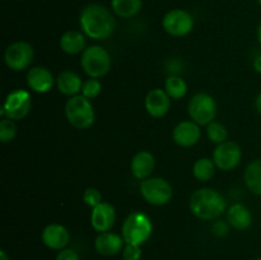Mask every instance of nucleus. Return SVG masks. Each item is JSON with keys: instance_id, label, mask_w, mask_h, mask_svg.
I'll list each match as a JSON object with an SVG mask.
<instances>
[{"instance_id": "obj_1", "label": "nucleus", "mask_w": 261, "mask_h": 260, "mask_svg": "<svg viewBox=\"0 0 261 260\" xmlns=\"http://www.w3.org/2000/svg\"><path fill=\"white\" fill-rule=\"evenodd\" d=\"M79 25L87 37L101 41L111 37L116 22L109 8L101 4H89L82 10Z\"/></svg>"}, {"instance_id": "obj_2", "label": "nucleus", "mask_w": 261, "mask_h": 260, "mask_svg": "<svg viewBox=\"0 0 261 260\" xmlns=\"http://www.w3.org/2000/svg\"><path fill=\"white\" fill-rule=\"evenodd\" d=\"M193 216L201 221H213L224 213L227 203L219 191L211 188H201L194 191L189 201Z\"/></svg>"}, {"instance_id": "obj_3", "label": "nucleus", "mask_w": 261, "mask_h": 260, "mask_svg": "<svg viewBox=\"0 0 261 260\" xmlns=\"http://www.w3.org/2000/svg\"><path fill=\"white\" fill-rule=\"evenodd\" d=\"M153 233V223L149 217L143 212H133L125 218L121 227V236L125 244L139 245L150 239Z\"/></svg>"}, {"instance_id": "obj_4", "label": "nucleus", "mask_w": 261, "mask_h": 260, "mask_svg": "<svg viewBox=\"0 0 261 260\" xmlns=\"http://www.w3.org/2000/svg\"><path fill=\"white\" fill-rule=\"evenodd\" d=\"M65 116L71 126L84 130L93 125L96 115L91 101L82 94H76L66 101Z\"/></svg>"}, {"instance_id": "obj_5", "label": "nucleus", "mask_w": 261, "mask_h": 260, "mask_svg": "<svg viewBox=\"0 0 261 260\" xmlns=\"http://www.w3.org/2000/svg\"><path fill=\"white\" fill-rule=\"evenodd\" d=\"M111 64L112 60L109 51L102 46H88L82 53L81 65L89 78L99 79L105 76L111 69Z\"/></svg>"}, {"instance_id": "obj_6", "label": "nucleus", "mask_w": 261, "mask_h": 260, "mask_svg": "<svg viewBox=\"0 0 261 260\" xmlns=\"http://www.w3.org/2000/svg\"><path fill=\"white\" fill-rule=\"evenodd\" d=\"M188 112L190 119L198 125H209L217 116L216 99L204 92L195 93L189 101Z\"/></svg>"}, {"instance_id": "obj_7", "label": "nucleus", "mask_w": 261, "mask_h": 260, "mask_svg": "<svg viewBox=\"0 0 261 260\" xmlns=\"http://www.w3.org/2000/svg\"><path fill=\"white\" fill-rule=\"evenodd\" d=\"M140 194L148 204L161 206L172 199L173 189L165 178L148 177L140 183Z\"/></svg>"}, {"instance_id": "obj_8", "label": "nucleus", "mask_w": 261, "mask_h": 260, "mask_svg": "<svg viewBox=\"0 0 261 260\" xmlns=\"http://www.w3.org/2000/svg\"><path fill=\"white\" fill-rule=\"evenodd\" d=\"M32 107V96L25 89H15L10 92L5 98L2 107V116L10 120H23L31 112Z\"/></svg>"}, {"instance_id": "obj_9", "label": "nucleus", "mask_w": 261, "mask_h": 260, "mask_svg": "<svg viewBox=\"0 0 261 260\" xmlns=\"http://www.w3.org/2000/svg\"><path fill=\"white\" fill-rule=\"evenodd\" d=\"M33 58H35L33 47L25 41H15L5 48V65L14 71H22L30 68Z\"/></svg>"}, {"instance_id": "obj_10", "label": "nucleus", "mask_w": 261, "mask_h": 260, "mask_svg": "<svg viewBox=\"0 0 261 260\" xmlns=\"http://www.w3.org/2000/svg\"><path fill=\"white\" fill-rule=\"evenodd\" d=\"M163 30L173 37L188 36L194 28V17L185 9H172L162 19Z\"/></svg>"}, {"instance_id": "obj_11", "label": "nucleus", "mask_w": 261, "mask_h": 260, "mask_svg": "<svg viewBox=\"0 0 261 260\" xmlns=\"http://www.w3.org/2000/svg\"><path fill=\"white\" fill-rule=\"evenodd\" d=\"M212 160L217 168L222 171H231L240 165L242 160L241 147L236 142L226 140L216 147Z\"/></svg>"}, {"instance_id": "obj_12", "label": "nucleus", "mask_w": 261, "mask_h": 260, "mask_svg": "<svg viewBox=\"0 0 261 260\" xmlns=\"http://www.w3.org/2000/svg\"><path fill=\"white\" fill-rule=\"evenodd\" d=\"M200 125L194 122L193 120H184L178 122L172 132L173 142L182 148H190L200 140L201 132Z\"/></svg>"}, {"instance_id": "obj_13", "label": "nucleus", "mask_w": 261, "mask_h": 260, "mask_svg": "<svg viewBox=\"0 0 261 260\" xmlns=\"http://www.w3.org/2000/svg\"><path fill=\"white\" fill-rule=\"evenodd\" d=\"M115 221H116V211L112 204L102 201L101 204L92 208L91 224L94 231L99 233L110 231L114 227Z\"/></svg>"}, {"instance_id": "obj_14", "label": "nucleus", "mask_w": 261, "mask_h": 260, "mask_svg": "<svg viewBox=\"0 0 261 260\" xmlns=\"http://www.w3.org/2000/svg\"><path fill=\"white\" fill-rule=\"evenodd\" d=\"M41 239L45 246L51 250H63L70 241V233L63 224L51 223L43 228Z\"/></svg>"}, {"instance_id": "obj_15", "label": "nucleus", "mask_w": 261, "mask_h": 260, "mask_svg": "<svg viewBox=\"0 0 261 260\" xmlns=\"http://www.w3.org/2000/svg\"><path fill=\"white\" fill-rule=\"evenodd\" d=\"M145 110L152 117L160 119L167 115L171 107V98L165 89L154 88L148 92L144 101Z\"/></svg>"}, {"instance_id": "obj_16", "label": "nucleus", "mask_w": 261, "mask_h": 260, "mask_svg": "<svg viewBox=\"0 0 261 260\" xmlns=\"http://www.w3.org/2000/svg\"><path fill=\"white\" fill-rule=\"evenodd\" d=\"M125 241L121 235L115 232H102L94 240V249L102 256H115L119 252H122Z\"/></svg>"}, {"instance_id": "obj_17", "label": "nucleus", "mask_w": 261, "mask_h": 260, "mask_svg": "<svg viewBox=\"0 0 261 260\" xmlns=\"http://www.w3.org/2000/svg\"><path fill=\"white\" fill-rule=\"evenodd\" d=\"M55 79L53 73L45 66H35L27 73V86L36 93H47L53 88Z\"/></svg>"}, {"instance_id": "obj_18", "label": "nucleus", "mask_w": 261, "mask_h": 260, "mask_svg": "<svg viewBox=\"0 0 261 260\" xmlns=\"http://www.w3.org/2000/svg\"><path fill=\"white\" fill-rule=\"evenodd\" d=\"M155 167V158L148 150H140L133 157L130 163V170L133 176L138 180H145L150 177Z\"/></svg>"}, {"instance_id": "obj_19", "label": "nucleus", "mask_w": 261, "mask_h": 260, "mask_svg": "<svg viewBox=\"0 0 261 260\" xmlns=\"http://www.w3.org/2000/svg\"><path fill=\"white\" fill-rule=\"evenodd\" d=\"M227 222L231 227L239 231L249 229L252 224V214L246 205L236 203L229 206L227 212Z\"/></svg>"}, {"instance_id": "obj_20", "label": "nucleus", "mask_w": 261, "mask_h": 260, "mask_svg": "<svg viewBox=\"0 0 261 260\" xmlns=\"http://www.w3.org/2000/svg\"><path fill=\"white\" fill-rule=\"evenodd\" d=\"M56 86L60 93L68 97L76 96L82 91L83 82L82 78L73 70H63L56 78Z\"/></svg>"}, {"instance_id": "obj_21", "label": "nucleus", "mask_w": 261, "mask_h": 260, "mask_svg": "<svg viewBox=\"0 0 261 260\" xmlns=\"http://www.w3.org/2000/svg\"><path fill=\"white\" fill-rule=\"evenodd\" d=\"M87 36L81 31H66L60 38L61 50L69 55L82 54L87 48Z\"/></svg>"}, {"instance_id": "obj_22", "label": "nucleus", "mask_w": 261, "mask_h": 260, "mask_svg": "<svg viewBox=\"0 0 261 260\" xmlns=\"http://www.w3.org/2000/svg\"><path fill=\"white\" fill-rule=\"evenodd\" d=\"M244 180L251 193L261 196V158L247 165L244 173Z\"/></svg>"}, {"instance_id": "obj_23", "label": "nucleus", "mask_w": 261, "mask_h": 260, "mask_svg": "<svg viewBox=\"0 0 261 260\" xmlns=\"http://www.w3.org/2000/svg\"><path fill=\"white\" fill-rule=\"evenodd\" d=\"M142 0H111L112 12L117 17L125 18V19L135 17L142 10Z\"/></svg>"}, {"instance_id": "obj_24", "label": "nucleus", "mask_w": 261, "mask_h": 260, "mask_svg": "<svg viewBox=\"0 0 261 260\" xmlns=\"http://www.w3.org/2000/svg\"><path fill=\"white\" fill-rule=\"evenodd\" d=\"M216 163L211 158H199L193 166V175L199 181H209L216 175Z\"/></svg>"}, {"instance_id": "obj_25", "label": "nucleus", "mask_w": 261, "mask_h": 260, "mask_svg": "<svg viewBox=\"0 0 261 260\" xmlns=\"http://www.w3.org/2000/svg\"><path fill=\"white\" fill-rule=\"evenodd\" d=\"M165 91L171 99H181L188 93V84L181 76L170 75L166 79Z\"/></svg>"}, {"instance_id": "obj_26", "label": "nucleus", "mask_w": 261, "mask_h": 260, "mask_svg": "<svg viewBox=\"0 0 261 260\" xmlns=\"http://www.w3.org/2000/svg\"><path fill=\"white\" fill-rule=\"evenodd\" d=\"M206 135H208V139L212 143L218 145L221 143L226 142L227 138H228V132H227V127L223 124L218 121H213L206 125Z\"/></svg>"}, {"instance_id": "obj_27", "label": "nucleus", "mask_w": 261, "mask_h": 260, "mask_svg": "<svg viewBox=\"0 0 261 260\" xmlns=\"http://www.w3.org/2000/svg\"><path fill=\"white\" fill-rule=\"evenodd\" d=\"M17 137V126H15L14 120H10L8 117L0 121V142L10 143Z\"/></svg>"}, {"instance_id": "obj_28", "label": "nucleus", "mask_w": 261, "mask_h": 260, "mask_svg": "<svg viewBox=\"0 0 261 260\" xmlns=\"http://www.w3.org/2000/svg\"><path fill=\"white\" fill-rule=\"evenodd\" d=\"M102 92V83L96 78H89L86 82H83L82 86L81 94L88 99H93L99 96Z\"/></svg>"}, {"instance_id": "obj_29", "label": "nucleus", "mask_w": 261, "mask_h": 260, "mask_svg": "<svg viewBox=\"0 0 261 260\" xmlns=\"http://www.w3.org/2000/svg\"><path fill=\"white\" fill-rule=\"evenodd\" d=\"M83 201L91 208H94L102 203V194L98 189L88 188L83 193Z\"/></svg>"}, {"instance_id": "obj_30", "label": "nucleus", "mask_w": 261, "mask_h": 260, "mask_svg": "<svg viewBox=\"0 0 261 260\" xmlns=\"http://www.w3.org/2000/svg\"><path fill=\"white\" fill-rule=\"evenodd\" d=\"M142 254V247L139 245L125 244L124 249H122V259L124 260H140Z\"/></svg>"}, {"instance_id": "obj_31", "label": "nucleus", "mask_w": 261, "mask_h": 260, "mask_svg": "<svg viewBox=\"0 0 261 260\" xmlns=\"http://www.w3.org/2000/svg\"><path fill=\"white\" fill-rule=\"evenodd\" d=\"M56 260H81V259H79V255L75 250L65 247V249L63 250H59L58 255H56Z\"/></svg>"}, {"instance_id": "obj_32", "label": "nucleus", "mask_w": 261, "mask_h": 260, "mask_svg": "<svg viewBox=\"0 0 261 260\" xmlns=\"http://www.w3.org/2000/svg\"><path fill=\"white\" fill-rule=\"evenodd\" d=\"M212 231H213V233L218 237L227 236V235H228V231H229L228 223H224L223 221L216 222L213 226V228H212Z\"/></svg>"}, {"instance_id": "obj_33", "label": "nucleus", "mask_w": 261, "mask_h": 260, "mask_svg": "<svg viewBox=\"0 0 261 260\" xmlns=\"http://www.w3.org/2000/svg\"><path fill=\"white\" fill-rule=\"evenodd\" d=\"M252 65H254L255 71H257V73L261 74V54H260V55H257L256 58H255L254 64H252Z\"/></svg>"}, {"instance_id": "obj_34", "label": "nucleus", "mask_w": 261, "mask_h": 260, "mask_svg": "<svg viewBox=\"0 0 261 260\" xmlns=\"http://www.w3.org/2000/svg\"><path fill=\"white\" fill-rule=\"evenodd\" d=\"M255 109H256L257 114L261 116V92L259 94H257L256 99H255Z\"/></svg>"}, {"instance_id": "obj_35", "label": "nucleus", "mask_w": 261, "mask_h": 260, "mask_svg": "<svg viewBox=\"0 0 261 260\" xmlns=\"http://www.w3.org/2000/svg\"><path fill=\"white\" fill-rule=\"evenodd\" d=\"M0 260H10V257L8 256L5 251H0Z\"/></svg>"}, {"instance_id": "obj_36", "label": "nucleus", "mask_w": 261, "mask_h": 260, "mask_svg": "<svg viewBox=\"0 0 261 260\" xmlns=\"http://www.w3.org/2000/svg\"><path fill=\"white\" fill-rule=\"evenodd\" d=\"M256 35H257V40H259L260 45H261V22L257 25V31H256Z\"/></svg>"}, {"instance_id": "obj_37", "label": "nucleus", "mask_w": 261, "mask_h": 260, "mask_svg": "<svg viewBox=\"0 0 261 260\" xmlns=\"http://www.w3.org/2000/svg\"><path fill=\"white\" fill-rule=\"evenodd\" d=\"M256 2L259 3V5H260V7H261V0H256Z\"/></svg>"}, {"instance_id": "obj_38", "label": "nucleus", "mask_w": 261, "mask_h": 260, "mask_svg": "<svg viewBox=\"0 0 261 260\" xmlns=\"http://www.w3.org/2000/svg\"><path fill=\"white\" fill-rule=\"evenodd\" d=\"M255 260H261V257H256V259H255Z\"/></svg>"}]
</instances>
